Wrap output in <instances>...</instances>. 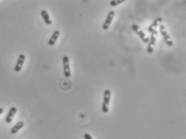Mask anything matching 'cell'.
I'll return each mask as SVG.
<instances>
[{"mask_svg":"<svg viewBox=\"0 0 186 139\" xmlns=\"http://www.w3.org/2000/svg\"><path fill=\"white\" fill-rule=\"evenodd\" d=\"M110 97H111V92L109 89H106L104 92V98H103V104H102V107L101 110L102 112L105 114H107L110 109Z\"/></svg>","mask_w":186,"mask_h":139,"instance_id":"obj_1","label":"cell"},{"mask_svg":"<svg viewBox=\"0 0 186 139\" xmlns=\"http://www.w3.org/2000/svg\"><path fill=\"white\" fill-rule=\"evenodd\" d=\"M160 34L163 36L164 40L165 43L167 44L168 46H173V42H172L171 37H170V36H169L168 33L167 32V31L165 29V27L164 25L160 26Z\"/></svg>","mask_w":186,"mask_h":139,"instance_id":"obj_2","label":"cell"},{"mask_svg":"<svg viewBox=\"0 0 186 139\" xmlns=\"http://www.w3.org/2000/svg\"><path fill=\"white\" fill-rule=\"evenodd\" d=\"M157 35V31H154V32L152 33V36H151L150 41H149V44H148V48H147V52L148 53H152L153 51H154V47L156 44V36Z\"/></svg>","mask_w":186,"mask_h":139,"instance_id":"obj_3","label":"cell"},{"mask_svg":"<svg viewBox=\"0 0 186 139\" xmlns=\"http://www.w3.org/2000/svg\"><path fill=\"white\" fill-rule=\"evenodd\" d=\"M63 66H64V72H65V76L67 78L70 77L71 76V72H70V66H69V59L67 56H65L63 57Z\"/></svg>","mask_w":186,"mask_h":139,"instance_id":"obj_4","label":"cell"},{"mask_svg":"<svg viewBox=\"0 0 186 139\" xmlns=\"http://www.w3.org/2000/svg\"><path fill=\"white\" fill-rule=\"evenodd\" d=\"M131 28H132V29H133L134 32L137 34L138 36H140V39H141V40H143L144 43H145V44H147V43L149 42V40H148V37H146L145 34H144V32H143V31H142V30L139 28V26L136 25V24H133Z\"/></svg>","mask_w":186,"mask_h":139,"instance_id":"obj_5","label":"cell"},{"mask_svg":"<svg viewBox=\"0 0 186 139\" xmlns=\"http://www.w3.org/2000/svg\"><path fill=\"white\" fill-rule=\"evenodd\" d=\"M114 15H115V12H114V11H111L109 12L108 15L106 16V20H105V22H104L103 26H102V28H103L104 30H107L108 28H110V23H111L113 19H114Z\"/></svg>","mask_w":186,"mask_h":139,"instance_id":"obj_6","label":"cell"},{"mask_svg":"<svg viewBox=\"0 0 186 139\" xmlns=\"http://www.w3.org/2000/svg\"><path fill=\"white\" fill-rule=\"evenodd\" d=\"M25 61V55L21 54V55L19 56V58H18V60H17V63L15 66V71L16 72H20V70L22 69L23 68V64Z\"/></svg>","mask_w":186,"mask_h":139,"instance_id":"obj_7","label":"cell"},{"mask_svg":"<svg viewBox=\"0 0 186 139\" xmlns=\"http://www.w3.org/2000/svg\"><path fill=\"white\" fill-rule=\"evenodd\" d=\"M16 112L17 109L15 106H13V107H11V109H10L8 114H7V115H6V120H5L7 124H10V123L12 122L13 118H14V116H15V114H16Z\"/></svg>","mask_w":186,"mask_h":139,"instance_id":"obj_8","label":"cell"},{"mask_svg":"<svg viewBox=\"0 0 186 139\" xmlns=\"http://www.w3.org/2000/svg\"><path fill=\"white\" fill-rule=\"evenodd\" d=\"M162 21H163V18H161V17H160V18H158V19H156V20H155V21L153 22V23H152L150 26H149V28H148V32H151V33H152V32H154V31H156L159 23H161Z\"/></svg>","mask_w":186,"mask_h":139,"instance_id":"obj_9","label":"cell"},{"mask_svg":"<svg viewBox=\"0 0 186 139\" xmlns=\"http://www.w3.org/2000/svg\"><path fill=\"white\" fill-rule=\"evenodd\" d=\"M60 36V32L59 31H55V32L53 33V36H51V38L49 40V45L50 46H53L55 44L56 42H57V39L59 38Z\"/></svg>","mask_w":186,"mask_h":139,"instance_id":"obj_10","label":"cell"},{"mask_svg":"<svg viewBox=\"0 0 186 139\" xmlns=\"http://www.w3.org/2000/svg\"><path fill=\"white\" fill-rule=\"evenodd\" d=\"M23 125H24V122H22V121H20V122H19L17 124H15V125L12 127V129H11V134H15L19 129H21L23 128Z\"/></svg>","mask_w":186,"mask_h":139,"instance_id":"obj_11","label":"cell"},{"mask_svg":"<svg viewBox=\"0 0 186 139\" xmlns=\"http://www.w3.org/2000/svg\"><path fill=\"white\" fill-rule=\"evenodd\" d=\"M40 14H41V16H42L44 21L45 22V23H46L47 25H50V24H52V20H51L49 13L47 12V11H45V10H42L41 12H40Z\"/></svg>","mask_w":186,"mask_h":139,"instance_id":"obj_12","label":"cell"},{"mask_svg":"<svg viewBox=\"0 0 186 139\" xmlns=\"http://www.w3.org/2000/svg\"><path fill=\"white\" fill-rule=\"evenodd\" d=\"M124 2V0H118V1H110V6H115L118 4H121Z\"/></svg>","mask_w":186,"mask_h":139,"instance_id":"obj_13","label":"cell"},{"mask_svg":"<svg viewBox=\"0 0 186 139\" xmlns=\"http://www.w3.org/2000/svg\"><path fill=\"white\" fill-rule=\"evenodd\" d=\"M85 139H93V137H91V135L89 133H85L84 134Z\"/></svg>","mask_w":186,"mask_h":139,"instance_id":"obj_14","label":"cell"},{"mask_svg":"<svg viewBox=\"0 0 186 139\" xmlns=\"http://www.w3.org/2000/svg\"><path fill=\"white\" fill-rule=\"evenodd\" d=\"M3 113V108H0V115Z\"/></svg>","mask_w":186,"mask_h":139,"instance_id":"obj_15","label":"cell"}]
</instances>
